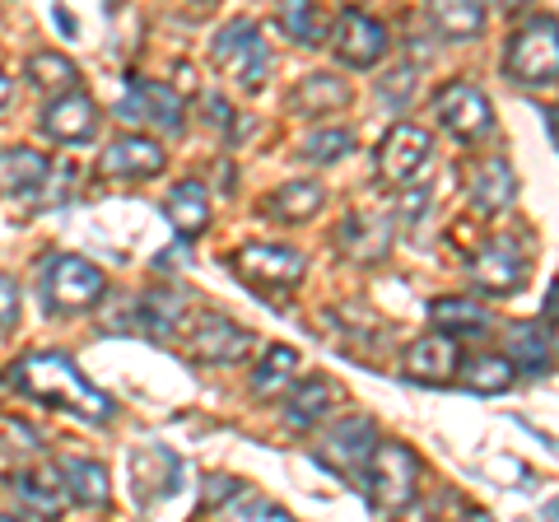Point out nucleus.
<instances>
[{
	"mask_svg": "<svg viewBox=\"0 0 559 522\" xmlns=\"http://www.w3.org/2000/svg\"><path fill=\"white\" fill-rule=\"evenodd\" d=\"M10 382L24 396H33V402L66 406L70 415H80V420H90V425H112V415H117L112 396L98 392L94 382L75 369V359L61 355V351H33V355H24L10 369Z\"/></svg>",
	"mask_w": 559,
	"mask_h": 522,
	"instance_id": "1",
	"label": "nucleus"
},
{
	"mask_svg": "<svg viewBox=\"0 0 559 522\" xmlns=\"http://www.w3.org/2000/svg\"><path fill=\"white\" fill-rule=\"evenodd\" d=\"M103 294H108V275H103L90 257L57 252L43 266V304L51 318H70V312H90Z\"/></svg>",
	"mask_w": 559,
	"mask_h": 522,
	"instance_id": "2",
	"label": "nucleus"
},
{
	"mask_svg": "<svg viewBox=\"0 0 559 522\" xmlns=\"http://www.w3.org/2000/svg\"><path fill=\"white\" fill-rule=\"evenodd\" d=\"M364 490H369V503L378 513H401L406 503L415 499V485H419V462L411 448L401 443H378L369 466H364Z\"/></svg>",
	"mask_w": 559,
	"mask_h": 522,
	"instance_id": "3",
	"label": "nucleus"
},
{
	"mask_svg": "<svg viewBox=\"0 0 559 522\" xmlns=\"http://www.w3.org/2000/svg\"><path fill=\"white\" fill-rule=\"evenodd\" d=\"M210 61H215L234 84H242V90H261V84H266V71H271V47L261 43V28L252 20H229L215 33Z\"/></svg>",
	"mask_w": 559,
	"mask_h": 522,
	"instance_id": "4",
	"label": "nucleus"
},
{
	"mask_svg": "<svg viewBox=\"0 0 559 522\" xmlns=\"http://www.w3.org/2000/svg\"><path fill=\"white\" fill-rule=\"evenodd\" d=\"M559 28H555V14H540L527 28L513 33L509 51H503V71L518 84H555L559 71Z\"/></svg>",
	"mask_w": 559,
	"mask_h": 522,
	"instance_id": "5",
	"label": "nucleus"
},
{
	"mask_svg": "<svg viewBox=\"0 0 559 522\" xmlns=\"http://www.w3.org/2000/svg\"><path fill=\"white\" fill-rule=\"evenodd\" d=\"M234 271H238V281H248L252 289L280 294V289H294L304 281L308 261H304V252L285 248V242H248V248L234 257Z\"/></svg>",
	"mask_w": 559,
	"mask_h": 522,
	"instance_id": "6",
	"label": "nucleus"
},
{
	"mask_svg": "<svg viewBox=\"0 0 559 522\" xmlns=\"http://www.w3.org/2000/svg\"><path fill=\"white\" fill-rule=\"evenodd\" d=\"M117 117L131 121V127H154V131H168L178 135L182 131V98L168 90L159 80H145V75H131L127 80V94L117 103Z\"/></svg>",
	"mask_w": 559,
	"mask_h": 522,
	"instance_id": "7",
	"label": "nucleus"
},
{
	"mask_svg": "<svg viewBox=\"0 0 559 522\" xmlns=\"http://www.w3.org/2000/svg\"><path fill=\"white\" fill-rule=\"evenodd\" d=\"M433 117H439L443 131H452L466 145L495 131V108H489L485 90H476V84H466V80L443 84L439 98H433Z\"/></svg>",
	"mask_w": 559,
	"mask_h": 522,
	"instance_id": "8",
	"label": "nucleus"
},
{
	"mask_svg": "<svg viewBox=\"0 0 559 522\" xmlns=\"http://www.w3.org/2000/svg\"><path fill=\"white\" fill-rule=\"evenodd\" d=\"M388 28L373 14H359V10H345L336 20V33H331V51H336V61L349 66V71H369L388 57Z\"/></svg>",
	"mask_w": 559,
	"mask_h": 522,
	"instance_id": "9",
	"label": "nucleus"
},
{
	"mask_svg": "<svg viewBox=\"0 0 559 522\" xmlns=\"http://www.w3.org/2000/svg\"><path fill=\"white\" fill-rule=\"evenodd\" d=\"M373 448H378V429H373L369 415H345L341 425L326 429L318 458L331 466V472H341V476L355 481V476H364V466H369Z\"/></svg>",
	"mask_w": 559,
	"mask_h": 522,
	"instance_id": "10",
	"label": "nucleus"
},
{
	"mask_svg": "<svg viewBox=\"0 0 559 522\" xmlns=\"http://www.w3.org/2000/svg\"><path fill=\"white\" fill-rule=\"evenodd\" d=\"M429 159H433L429 131L411 127V121H396V127L382 135V145H378V173L388 182H415L419 173L429 168Z\"/></svg>",
	"mask_w": 559,
	"mask_h": 522,
	"instance_id": "11",
	"label": "nucleus"
},
{
	"mask_svg": "<svg viewBox=\"0 0 559 522\" xmlns=\"http://www.w3.org/2000/svg\"><path fill=\"white\" fill-rule=\"evenodd\" d=\"M527 281V257L513 238H489L485 248L471 257V285L485 294H518Z\"/></svg>",
	"mask_w": 559,
	"mask_h": 522,
	"instance_id": "12",
	"label": "nucleus"
},
{
	"mask_svg": "<svg viewBox=\"0 0 559 522\" xmlns=\"http://www.w3.org/2000/svg\"><path fill=\"white\" fill-rule=\"evenodd\" d=\"M341 252L355 261V266H378L392 248V220H382L373 211H359V215H345L341 229H336Z\"/></svg>",
	"mask_w": 559,
	"mask_h": 522,
	"instance_id": "13",
	"label": "nucleus"
},
{
	"mask_svg": "<svg viewBox=\"0 0 559 522\" xmlns=\"http://www.w3.org/2000/svg\"><path fill=\"white\" fill-rule=\"evenodd\" d=\"M98 131V108L90 94H61L47 103L43 112V135H51L57 145H84Z\"/></svg>",
	"mask_w": 559,
	"mask_h": 522,
	"instance_id": "14",
	"label": "nucleus"
},
{
	"mask_svg": "<svg viewBox=\"0 0 559 522\" xmlns=\"http://www.w3.org/2000/svg\"><path fill=\"white\" fill-rule=\"evenodd\" d=\"M103 173L108 178H127V182H145V178H159L164 173V145L150 141V135H117L103 154Z\"/></svg>",
	"mask_w": 559,
	"mask_h": 522,
	"instance_id": "15",
	"label": "nucleus"
},
{
	"mask_svg": "<svg viewBox=\"0 0 559 522\" xmlns=\"http://www.w3.org/2000/svg\"><path fill=\"white\" fill-rule=\"evenodd\" d=\"M131 490L140 503H154V499H168L178 495V481H182V462L173 458L168 448H140L131 452Z\"/></svg>",
	"mask_w": 559,
	"mask_h": 522,
	"instance_id": "16",
	"label": "nucleus"
},
{
	"mask_svg": "<svg viewBox=\"0 0 559 522\" xmlns=\"http://www.w3.org/2000/svg\"><path fill=\"white\" fill-rule=\"evenodd\" d=\"M191 345H197V355L205 364H238L252 351V332L242 322L224 318V312H205L197 322V332H191Z\"/></svg>",
	"mask_w": 559,
	"mask_h": 522,
	"instance_id": "17",
	"label": "nucleus"
},
{
	"mask_svg": "<svg viewBox=\"0 0 559 522\" xmlns=\"http://www.w3.org/2000/svg\"><path fill=\"white\" fill-rule=\"evenodd\" d=\"M513 373L522 378H550V364H555V332L546 322H518L509 332V355Z\"/></svg>",
	"mask_w": 559,
	"mask_h": 522,
	"instance_id": "18",
	"label": "nucleus"
},
{
	"mask_svg": "<svg viewBox=\"0 0 559 522\" xmlns=\"http://www.w3.org/2000/svg\"><path fill=\"white\" fill-rule=\"evenodd\" d=\"M471 205H476L480 215H499L513 205V191H518V178H513V164L495 154V159H480L471 168Z\"/></svg>",
	"mask_w": 559,
	"mask_h": 522,
	"instance_id": "19",
	"label": "nucleus"
},
{
	"mask_svg": "<svg viewBox=\"0 0 559 522\" xmlns=\"http://www.w3.org/2000/svg\"><path fill=\"white\" fill-rule=\"evenodd\" d=\"M10 490L33 518H43V522H57L66 513V503H70L66 490H61L57 466H33V472H20L10 481Z\"/></svg>",
	"mask_w": 559,
	"mask_h": 522,
	"instance_id": "20",
	"label": "nucleus"
},
{
	"mask_svg": "<svg viewBox=\"0 0 559 522\" xmlns=\"http://www.w3.org/2000/svg\"><path fill=\"white\" fill-rule=\"evenodd\" d=\"M164 211H168V224L178 229V242H191L197 234H205V224H210V187L197 178H182L168 191Z\"/></svg>",
	"mask_w": 559,
	"mask_h": 522,
	"instance_id": "21",
	"label": "nucleus"
},
{
	"mask_svg": "<svg viewBox=\"0 0 559 522\" xmlns=\"http://www.w3.org/2000/svg\"><path fill=\"white\" fill-rule=\"evenodd\" d=\"M57 476H61V490L70 503H80V509H108V472H103V462L66 458L57 466Z\"/></svg>",
	"mask_w": 559,
	"mask_h": 522,
	"instance_id": "22",
	"label": "nucleus"
},
{
	"mask_svg": "<svg viewBox=\"0 0 559 522\" xmlns=\"http://www.w3.org/2000/svg\"><path fill=\"white\" fill-rule=\"evenodd\" d=\"M485 20H489V14H485V5H476V0H439V5L425 10L429 33H439V38H448V43L480 38Z\"/></svg>",
	"mask_w": 559,
	"mask_h": 522,
	"instance_id": "23",
	"label": "nucleus"
},
{
	"mask_svg": "<svg viewBox=\"0 0 559 522\" xmlns=\"http://www.w3.org/2000/svg\"><path fill=\"white\" fill-rule=\"evenodd\" d=\"M406 373L415 382H448L452 373H457V341H448V336H419L411 341V351H406Z\"/></svg>",
	"mask_w": 559,
	"mask_h": 522,
	"instance_id": "24",
	"label": "nucleus"
},
{
	"mask_svg": "<svg viewBox=\"0 0 559 522\" xmlns=\"http://www.w3.org/2000/svg\"><path fill=\"white\" fill-rule=\"evenodd\" d=\"M47 159L38 150H24V145H14V150H0V191L5 197H33L43 182H47Z\"/></svg>",
	"mask_w": 559,
	"mask_h": 522,
	"instance_id": "25",
	"label": "nucleus"
},
{
	"mask_svg": "<svg viewBox=\"0 0 559 522\" xmlns=\"http://www.w3.org/2000/svg\"><path fill=\"white\" fill-rule=\"evenodd\" d=\"M182 299L178 294H168V289H150V294H140L135 299V318H140V336H150V341H168L173 332L182 327Z\"/></svg>",
	"mask_w": 559,
	"mask_h": 522,
	"instance_id": "26",
	"label": "nucleus"
},
{
	"mask_svg": "<svg viewBox=\"0 0 559 522\" xmlns=\"http://www.w3.org/2000/svg\"><path fill=\"white\" fill-rule=\"evenodd\" d=\"M294 112H308V117H326V112H336V108H345L349 103V84L341 80V75H326V71H318V75H304L299 80V90H294Z\"/></svg>",
	"mask_w": 559,
	"mask_h": 522,
	"instance_id": "27",
	"label": "nucleus"
},
{
	"mask_svg": "<svg viewBox=\"0 0 559 522\" xmlns=\"http://www.w3.org/2000/svg\"><path fill=\"white\" fill-rule=\"evenodd\" d=\"M331 396H336V388L318 373V378H304V382H294L289 388V396H285V420L294 425V429H312L326 415V406H331Z\"/></svg>",
	"mask_w": 559,
	"mask_h": 522,
	"instance_id": "28",
	"label": "nucleus"
},
{
	"mask_svg": "<svg viewBox=\"0 0 559 522\" xmlns=\"http://www.w3.org/2000/svg\"><path fill=\"white\" fill-rule=\"evenodd\" d=\"M322 201H326V187L299 178V182H285V187H280L275 197L266 201V215L285 220V224H304V220H312V215L322 211Z\"/></svg>",
	"mask_w": 559,
	"mask_h": 522,
	"instance_id": "29",
	"label": "nucleus"
},
{
	"mask_svg": "<svg viewBox=\"0 0 559 522\" xmlns=\"http://www.w3.org/2000/svg\"><path fill=\"white\" fill-rule=\"evenodd\" d=\"M429 322H433V332L439 336H476L489 327L485 318V308L480 304H471V299H433L429 304Z\"/></svg>",
	"mask_w": 559,
	"mask_h": 522,
	"instance_id": "30",
	"label": "nucleus"
},
{
	"mask_svg": "<svg viewBox=\"0 0 559 522\" xmlns=\"http://www.w3.org/2000/svg\"><path fill=\"white\" fill-rule=\"evenodd\" d=\"M457 378H462V388L480 392V396H495V392H509L518 373L503 355H476V359L457 364Z\"/></svg>",
	"mask_w": 559,
	"mask_h": 522,
	"instance_id": "31",
	"label": "nucleus"
},
{
	"mask_svg": "<svg viewBox=\"0 0 559 522\" xmlns=\"http://www.w3.org/2000/svg\"><path fill=\"white\" fill-rule=\"evenodd\" d=\"M24 75H28V84H38V90H57V98L75 94V80H80L75 61L61 57V51H33L28 66H24Z\"/></svg>",
	"mask_w": 559,
	"mask_h": 522,
	"instance_id": "32",
	"label": "nucleus"
},
{
	"mask_svg": "<svg viewBox=\"0 0 559 522\" xmlns=\"http://www.w3.org/2000/svg\"><path fill=\"white\" fill-rule=\"evenodd\" d=\"M294 369H299V355H294L289 345H271V351L261 355V364L252 369V392H257V396L285 392L289 378H294Z\"/></svg>",
	"mask_w": 559,
	"mask_h": 522,
	"instance_id": "33",
	"label": "nucleus"
},
{
	"mask_svg": "<svg viewBox=\"0 0 559 522\" xmlns=\"http://www.w3.org/2000/svg\"><path fill=\"white\" fill-rule=\"evenodd\" d=\"M280 28L289 33L299 47H318L326 38V20L318 5H308V0H294V5L280 10Z\"/></svg>",
	"mask_w": 559,
	"mask_h": 522,
	"instance_id": "34",
	"label": "nucleus"
},
{
	"mask_svg": "<svg viewBox=\"0 0 559 522\" xmlns=\"http://www.w3.org/2000/svg\"><path fill=\"white\" fill-rule=\"evenodd\" d=\"M345 154H355V131H345V127H322L304 141L308 164H336V159H345Z\"/></svg>",
	"mask_w": 559,
	"mask_h": 522,
	"instance_id": "35",
	"label": "nucleus"
},
{
	"mask_svg": "<svg viewBox=\"0 0 559 522\" xmlns=\"http://www.w3.org/2000/svg\"><path fill=\"white\" fill-rule=\"evenodd\" d=\"M103 332H112V336H131L140 332V318H135V299H117L108 312H103Z\"/></svg>",
	"mask_w": 559,
	"mask_h": 522,
	"instance_id": "36",
	"label": "nucleus"
},
{
	"mask_svg": "<svg viewBox=\"0 0 559 522\" xmlns=\"http://www.w3.org/2000/svg\"><path fill=\"white\" fill-rule=\"evenodd\" d=\"M411 94H415V71H411V66H401V71H392L388 80L378 84V98L392 103V108H401V103H406Z\"/></svg>",
	"mask_w": 559,
	"mask_h": 522,
	"instance_id": "37",
	"label": "nucleus"
},
{
	"mask_svg": "<svg viewBox=\"0 0 559 522\" xmlns=\"http://www.w3.org/2000/svg\"><path fill=\"white\" fill-rule=\"evenodd\" d=\"M201 108L210 112V117H205L210 127H215V131H229V141H238V135H242V127H234V108H229V103H224L219 94H205Z\"/></svg>",
	"mask_w": 559,
	"mask_h": 522,
	"instance_id": "38",
	"label": "nucleus"
},
{
	"mask_svg": "<svg viewBox=\"0 0 559 522\" xmlns=\"http://www.w3.org/2000/svg\"><path fill=\"white\" fill-rule=\"evenodd\" d=\"M229 522H294L285 509H280V503H266V499H248L242 503V509L229 518Z\"/></svg>",
	"mask_w": 559,
	"mask_h": 522,
	"instance_id": "39",
	"label": "nucleus"
},
{
	"mask_svg": "<svg viewBox=\"0 0 559 522\" xmlns=\"http://www.w3.org/2000/svg\"><path fill=\"white\" fill-rule=\"evenodd\" d=\"M20 285H14L10 281V275L5 271H0V332H10V327L14 322H20Z\"/></svg>",
	"mask_w": 559,
	"mask_h": 522,
	"instance_id": "40",
	"label": "nucleus"
},
{
	"mask_svg": "<svg viewBox=\"0 0 559 522\" xmlns=\"http://www.w3.org/2000/svg\"><path fill=\"white\" fill-rule=\"evenodd\" d=\"M238 495H242V481H234V476H210L205 481V509H219V503H229Z\"/></svg>",
	"mask_w": 559,
	"mask_h": 522,
	"instance_id": "41",
	"label": "nucleus"
},
{
	"mask_svg": "<svg viewBox=\"0 0 559 522\" xmlns=\"http://www.w3.org/2000/svg\"><path fill=\"white\" fill-rule=\"evenodd\" d=\"M187 252L182 248H173V252H159V257H154V266H159V271H178V261H182Z\"/></svg>",
	"mask_w": 559,
	"mask_h": 522,
	"instance_id": "42",
	"label": "nucleus"
},
{
	"mask_svg": "<svg viewBox=\"0 0 559 522\" xmlns=\"http://www.w3.org/2000/svg\"><path fill=\"white\" fill-rule=\"evenodd\" d=\"M51 24H57L61 33H75V20H70V14H66V10H51Z\"/></svg>",
	"mask_w": 559,
	"mask_h": 522,
	"instance_id": "43",
	"label": "nucleus"
},
{
	"mask_svg": "<svg viewBox=\"0 0 559 522\" xmlns=\"http://www.w3.org/2000/svg\"><path fill=\"white\" fill-rule=\"evenodd\" d=\"M462 522H495V518H489L485 509H466V513H462Z\"/></svg>",
	"mask_w": 559,
	"mask_h": 522,
	"instance_id": "44",
	"label": "nucleus"
},
{
	"mask_svg": "<svg viewBox=\"0 0 559 522\" xmlns=\"http://www.w3.org/2000/svg\"><path fill=\"white\" fill-rule=\"evenodd\" d=\"M5 103H10V75L0 71V108H5Z\"/></svg>",
	"mask_w": 559,
	"mask_h": 522,
	"instance_id": "45",
	"label": "nucleus"
},
{
	"mask_svg": "<svg viewBox=\"0 0 559 522\" xmlns=\"http://www.w3.org/2000/svg\"><path fill=\"white\" fill-rule=\"evenodd\" d=\"M0 522H24V518H14V513H0Z\"/></svg>",
	"mask_w": 559,
	"mask_h": 522,
	"instance_id": "46",
	"label": "nucleus"
}]
</instances>
